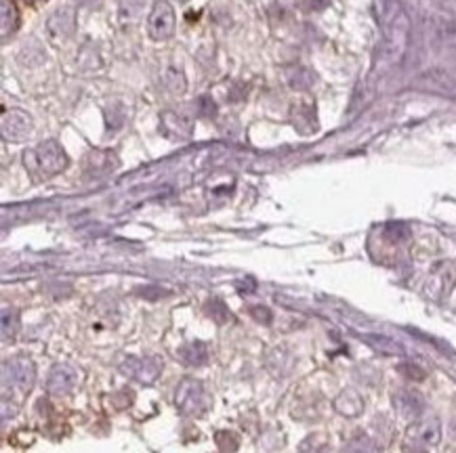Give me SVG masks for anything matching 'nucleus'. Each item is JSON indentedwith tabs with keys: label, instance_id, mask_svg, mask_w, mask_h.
<instances>
[{
	"label": "nucleus",
	"instance_id": "nucleus-1",
	"mask_svg": "<svg viewBox=\"0 0 456 453\" xmlns=\"http://www.w3.org/2000/svg\"><path fill=\"white\" fill-rule=\"evenodd\" d=\"M65 164H68L65 154L53 141L42 143L38 149L26 154V166L36 179H49L53 174H57L59 170H63Z\"/></svg>",
	"mask_w": 456,
	"mask_h": 453
},
{
	"label": "nucleus",
	"instance_id": "nucleus-2",
	"mask_svg": "<svg viewBox=\"0 0 456 453\" xmlns=\"http://www.w3.org/2000/svg\"><path fill=\"white\" fill-rule=\"evenodd\" d=\"M148 30L150 36L156 40H166L173 36L175 32V11L168 3L160 0V3L154 5L150 17H148Z\"/></svg>",
	"mask_w": 456,
	"mask_h": 453
},
{
	"label": "nucleus",
	"instance_id": "nucleus-3",
	"mask_svg": "<svg viewBox=\"0 0 456 453\" xmlns=\"http://www.w3.org/2000/svg\"><path fill=\"white\" fill-rule=\"evenodd\" d=\"M408 44V17L398 11L389 24V34H387V57L391 63H398L406 51Z\"/></svg>",
	"mask_w": 456,
	"mask_h": 453
},
{
	"label": "nucleus",
	"instance_id": "nucleus-4",
	"mask_svg": "<svg viewBox=\"0 0 456 453\" xmlns=\"http://www.w3.org/2000/svg\"><path fill=\"white\" fill-rule=\"evenodd\" d=\"M76 382V374L65 370V368H53L51 376H49V390L55 395L68 393Z\"/></svg>",
	"mask_w": 456,
	"mask_h": 453
},
{
	"label": "nucleus",
	"instance_id": "nucleus-5",
	"mask_svg": "<svg viewBox=\"0 0 456 453\" xmlns=\"http://www.w3.org/2000/svg\"><path fill=\"white\" fill-rule=\"evenodd\" d=\"M328 3H330V0H311V7L313 9H324Z\"/></svg>",
	"mask_w": 456,
	"mask_h": 453
},
{
	"label": "nucleus",
	"instance_id": "nucleus-6",
	"mask_svg": "<svg viewBox=\"0 0 456 453\" xmlns=\"http://www.w3.org/2000/svg\"><path fill=\"white\" fill-rule=\"evenodd\" d=\"M181 3H183V0H181Z\"/></svg>",
	"mask_w": 456,
	"mask_h": 453
}]
</instances>
